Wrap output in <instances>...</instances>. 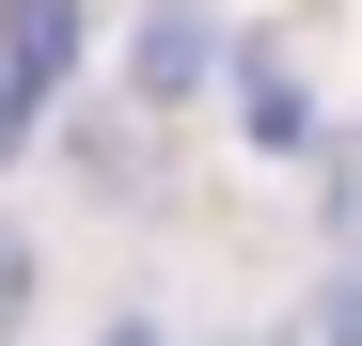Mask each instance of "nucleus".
<instances>
[{"instance_id": "f03ea898", "label": "nucleus", "mask_w": 362, "mask_h": 346, "mask_svg": "<svg viewBox=\"0 0 362 346\" xmlns=\"http://www.w3.org/2000/svg\"><path fill=\"white\" fill-rule=\"evenodd\" d=\"M127 79H142V95H189V79H205V0H158L142 47H127Z\"/></svg>"}, {"instance_id": "7ed1b4c3", "label": "nucleus", "mask_w": 362, "mask_h": 346, "mask_svg": "<svg viewBox=\"0 0 362 346\" xmlns=\"http://www.w3.org/2000/svg\"><path fill=\"white\" fill-rule=\"evenodd\" d=\"M315 346H362V252H346V283L315 299Z\"/></svg>"}, {"instance_id": "39448f33", "label": "nucleus", "mask_w": 362, "mask_h": 346, "mask_svg": "<svg viewBox=\"0 0 362 346\" xmlns=\"http://www.w3.org/2000/svg\"><path fill=\"white\" fill-rule=\"evenodd\" d=\"M331 220H346V252H362V142H346V173H331Z\"/></svg>"}, {"instance_id": "f257e3e1", "label": "nucleus", "mask_w": 362, "mask_h": 346, "mask_svg": "<svg viewBox=\"0 0 362 346\" xmlns=\"http://www.w3.org/2000/svg\"><path fill=\"white\" fill-rule=\"evenodd\" d=\"M64 64H79V0H0V142L64 95Z\"/></svg>"}, {"instance_id": "20e7f679", "label": "nucleus", "mask_w": 362, "mask_h": 346, "mask_svg": "<svg viewBox=\"0 0 362 346\" xmlns=\"http://www.w3.org/2000/svg\"><path fill=\"white\" fill-rule=\"evenodd\" d=\"M16 315H32V237L0 220V330H16Z\"/></svg>"}, {"instance_id": "423d86ee", "label": "nucleus", "mask_w": 362, "mask_h": 346, "mask_svg": "<svg viewBox=\"0 0 362 346\" xmlns=\"http://www.w3.org/2000/svg\"><path fill=\"white\" fill-rule=\"evenodd\" d=\"M110 346H158V330H110Z\"/></svg>"}]
</instances>
